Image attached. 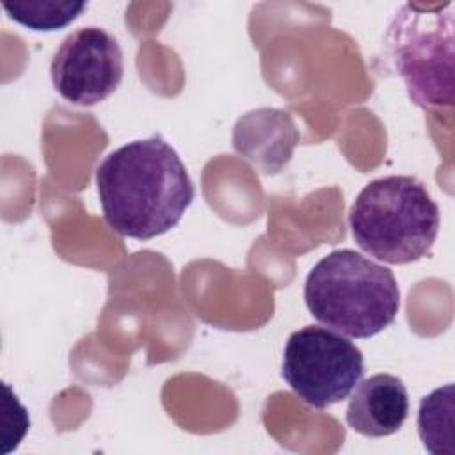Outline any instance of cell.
Masks as SVG:
<instances>
[{"label":"cell","instance_id":"1","mask_svg":"<svg viewBox=\"0 0 455 455\" xmlns=\"http://www.w3.org/2000/svg\"><path fill=\"white\" fill-rule=\"evenodd\" d=\"M107 224L121 236L149 240L172 229L194 199V183L176 149L160 135L132 140L96 167Z\"/></svg>","mask_w":455,"mask_h":455},{"label":"cell","instance_id":"2","mask_svg":"<svg viewBox=\"0 0 455 455\" xmlns=\"http://www.w3.org/2000/svg\"><path fill=\"white\" fill-rule=\"evenodd\" d=\"M304 300L327 329L348 338H371L395 322L400 288L387 267L352 249H338L307 274Z\"/></svg>","mask_w":455,"mask_h":455},{"label":"cell","instance_id":"3","mask_svg":"<svg viewBox=\"0 0 455 455\" xmlns=\"http://www.w3.org/2000/svg\"><path fill=\"white\" fill-rule=\"evenodd\" d=\"M439 222L435 201L414 176H384L370 181L348 213L355 243L389 265L425 258L437 238Z\"/></svg>","mask_w":455,"mask_h":455},{"label":"cell","instance_id":"4","mask_svg":"<svg viewBox=\"0 0 455 455\" xmlns=\"http://www.w3.org/2000/svg\"><path fill=\"white\" fill-rule=\"evenodd\" d=\"M453 4H405L387 30L389 53L419 107L453 103Z\"/></svg>","mask_w":455,"mask_h":455},{"label":"cell","instance_id":"5","mask_svg":"<svg viewBox=\"0 0 455 455\" xmlns=\"http://www.w3.org/2000/svg\"><path fill=\"white\" fill-rule=\"evenodd\" d=\"M363 373L361 350L332 329L306 325L286 341L283 377L309 407L325 409L345 400Z\"/></svg>","mask_w":455,"mask_h":455},{"label":"cell","instance_id":"6","mask_svg":"<svg viewBox=\"0 0 455 455\" xmlns=\"http://www.w3.org/2000/svg\"><path fill=\"white\" fill-rule=\"evenodd\" d=\"M123 71L117 39L100 27H84L68 34L50 64L55 91L82 107L107 100L121 84Z\"/></svg>","mask_w":455,"mask_h":455},{"label":"cell","instance_id":"7","mask_svg":"<svg viewBox=\"0 0 455 455\" xmlns=\"http://www.w3.org/2000/svg\"><path fill=\"white\" fill-rule=\"evenodd\" d=\"M409 414V396L403 382L389 373L364 379L347 405L345 419L364 437H386L402 428Z\"/></svg>","mask_w":455,"mask_h":455},{"label":"cell","instance_id":"8","mask_svg":"<svg viewBox=\"0 0 455 455\" xmlns=\"http://www.w3.org/2000/svg\"><path fill=\"white\" fill-rule=\"evenodd\" d=\"M453 384L434 389L419 403L418 432L430 453H455L453 446Z\"/></svg>","mask_w":455,"mask_h":455},{"label":"cell","instance_id":"9","mask_svg":"<svg viewBox=\"0 0 455 455\" xmlns=\"http://www.w3.org/2000/svg\"><path fill=\"white\" fill-rule=\"evenodd\" d=\"M4 11L20 25L32 30H59L69 25L87 7L85 2L14 0L4 2Z\"/></svg>","mask_w":455,"mask_h":455}]
</instances>
